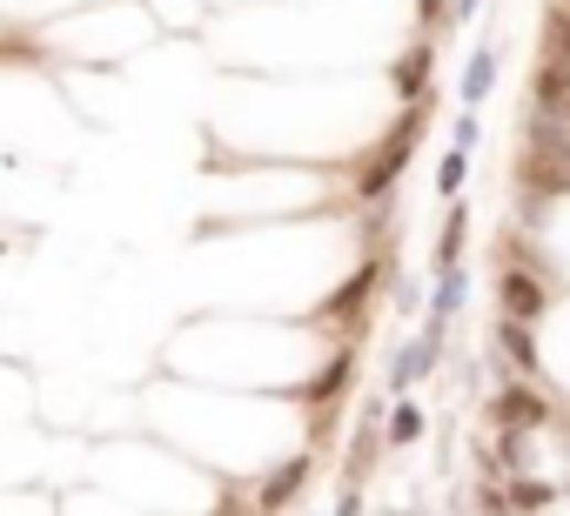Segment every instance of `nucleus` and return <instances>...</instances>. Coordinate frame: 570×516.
<instances>
[{
	"mask_svg": "<svg viewBox=\"0 0 570 516\" xmlns=\"http://www.w3.org/2000/svg\"><path fill=\"white\" fill-rule=\"evenodd\" d=\"M517 189H524L530 202L570 189V128H563L557 115H544V108L530 115V148H524V161H517Z\"/></svg>",
	"mask_w": 570,
	"mask_h": 516,
	"instance_id": "obj_1",
	"label": "nucleus"
},
{
	"mask_svg": "<svg viewBox=\"0 0 570 516\" xmlns=\"http://www.w3.org/2000/svg\"><path fill=\"white\" fill-rule=\"evenodd\" d=\"M443 335H450V322H437V315H423V329L402 342V350L389 356V376H383V389L389 396H410L423 376H437V356H443Z\"/></svg>",
	"mask_w": 570,
	"mask_h": 516,
	"instance_id": "obj_2",
	"label": "nucleus"
},
{
	"mask_svg": "<svg viewBox=\"0 0 570 516\" xmlns=\"http://www.w3.org/2000/svg\"><path fill=\"white\" fill-rule=\"evenodd\" d=\"M550 396L530 383V376H504V389L491 396V422L497 429H517V437H544V429H550Z\"/></svg>",
	"mask_w": 570,
	"mask_h": 516,
	"instance_id": "obj_3",
	"label": "nucleus"
},
{
	"mask_svg": "<svg viewBox=\"0 0 570 516\" xmlns=\"http://www.w3.org/2000/svg\"><path fill=\"white\" fill-rule=\"evenodd\" d=\"M497 309L510 315V322H544V309H550V282L530 269V262H504L497 269Z\"/></svg>",
	"mask_w": 570,
	"mask_h": 516,
	"instance_id": "obj_4",
	"label": "nucleus"
},
{
	"mask_svg": "<svg viewBox=\"0 0 570 516\" xmlns=\"http://www.w3.org/2000/svg\"><path fill=\"white\" fill-rule=\"evenodd\" d=\"M504 41H483V47H470V61H463V80H456V101L476 115L483 101H491V88H497V67H504V54H497Z\"/></svg>",
	"mask_w": 570,
	"mask_h": 516,
	"instance_id": "obj_5",
	"label": "nucleus"
},
{
	"mask_svg": "<svg viewBox=\"0 0 570 516\" xmlns=\"http://www.w3.org/2000/svg\"><path fill=\"white\" fill-rule=\"evenodd\" d=\"M497 350H504V376H537V369H544V363H537V329H530V322L497 315Z\"/></svg>",
	"mask_w": 570,
	"mask_h": 516,
	"instance_id": "obj_6",
	"label": "nucleus"
},
{
	"mask_svg": "<svg viewBox=\"0 0 570 516\" xmlns=\"http://www.w3.org/2000/svg\"><path fill=\"white\" fill-rule=\"evenodd\" d=\"M410 135H417V121L402 128V135H396V141H389V148H383V154H376L369 168H363V175H356V195H363V202H376V195H383V189L396 182V168H402V154H410Z\"/></svg>",
	"mask_w": 570,
	"mask_h": 516,
	"instance_id": "obj_7",
	"label": "nucleus"
},
{
	"mask_svg": "<svg viewBox=\"0 0 570 516\" xmlns=\"http://www.w3.org/2000/svg\"><path fill=\"white\" fill-rule=\"evenodd\" d=\"M423 437H430V416H423L410 396H396L389 416H383V443H389V450H410V443H423Z\"/></svg>",
	"mask_w": 570,
	"mask_h": 516,
	"instance_id": "obj_8",
	"label": "nucleus"
},
{
	"mask_svg": "<svg viewBox=\"0 0 570 516\" xmlns=\"http://www.w3.org/2000/svg\"><path fill=\"white\" fill-rule=\"evenodd\" d=\"M463 302H470V276H463V262L437 269V289H430V315H437V322H456V315H463Z\"/></svg>",
	"mask_w": 570,
	"mask_h": 516,
	"instance_id": "obj_9",
	"label": "nucleus"
},
{
	"mask_svg": "<svg viewBox=\"0 0 570 516\" xmlns=\"http://www.w3.org/2000/svg\"><path fill=\"white\" fill-rule=\"evenodd\" d=\"M544 61L570 67V8L563 0H550V14H544Z\"/></svg>",
	"mask_w": 570,
	"mask_h": 516,
	"instance_id": "obj_10",
	"label": "nucleus"
},
{
	"mask_svg": "<svg viewBox=\"0 0 570 516\" xmlns=\"http://www.w3.org/2000/svg\"><path fill=\"white\" fill-rule=\"evenodd\" d=\"M302 483H309V456H302V463H282V470L262 483V509H282V503H289Z\"/></svg>",
	"mask_w": 570,
	"mask_h": 516,
	"instance_id": "obj_11",
	"label": "nucleus"
},
{
	"mask_svg": "<svg viewBox=\"0 0 570 516\" xmlns=\"http://www.w3.org/2000/svg\"><path fill=\"white\" fill-rule=\"evenodd\" d=\"M463 235H470V208H450L443 215V235H437V269H450L463 255Z\"/></svg>",
	"mask_w": 570,
	"mask_h": 516,
	"instance_id": "obj_12",
	"label": "nucleus"
},
{
	"mask_svg": "<svg viewBox=\"0 0 570 516\" xmlns=\"http://www.w3.org/2000/svg\"><path fill=\"white\" fill-rule=\"evenodd\" d=\"M470 182V148H450L443 161H437V195L443 202H456V189Z\"/></svg>",
	"mask_w": 570,
	"mask_h": 516,
	"instance_id": "obj_13",
	"label": "nucleus"
},
{
	"mask_svg": "<svg viewBox=\"0 0 570 516\" xmlns=\"http://www.w3.org/2000/svg\"><path fill=\"white\" fill-rule=\"evenodd\" d=\"M343 383H349V356H336L330 369H322V376L302 389V402H330V396H343Z\"/></svg>",
	"mask_w": 570,
	"mask_h": 516,
	"instance_id": "obj_14",
	"label": "nucleus"
},
{
	"mask_svg": "<svg viewBox=\"0 0 570 516\" xmlns=\"http://www.w3.org/2000/svg\"><path fill=\"white\" fill-rule=\"evenodd\" d=\"M504 496H510V509H544L557 490H550V483H537V476H510V490H504Z\"/></svg>",
	"mask_w": 570,
	"mask_h": 516,
	"instance_id": "obj_15",
	"label": "nucleus"
},
{
	"mask_svg": "<svg viewBox=\"0 0 570 516\" xmlns=\"http://www.w3.org/2000/svg\"><path fill=\"white\" fill-rule=\"evenodd\" d=\"M450 148H476V115H470V108L450 121Z\"/></svg>",
	"mask_w": 570,
	"mask_h": 516,
	"instance_id": "obj_16",
	"label": "nucleus"
},
{
	"mask_svg": "<svg viewBox=\"0 0 570 516\" xmlns=\"http://www.w3.org/2000/svg\"><path fill=\"white\" fill-rule=\"evenodd\" d=\"M336 516H363V490H356V483H349V490L336 496Z\"/></svg>",
	"mask_w": 570,
	"mask_h": 516,
	"instance_id": "obj_17",
	"label": "nucleus"
},
{
	"mask_svg": "<svg viewBox=\"0 0 570 516\" xmlns=\"http://www.w3.org/2000/svg\"><path fill=\"white\" fill-rule=\"evenodd\" d=\"M476 8H483V0H450V28H463V21H470Z\"/></svg>",
	"mask_w": 570,
	"mask_h": 516,
	"instance_id": "obj_18",
	"label": "nucleus"
}]
</instances>
